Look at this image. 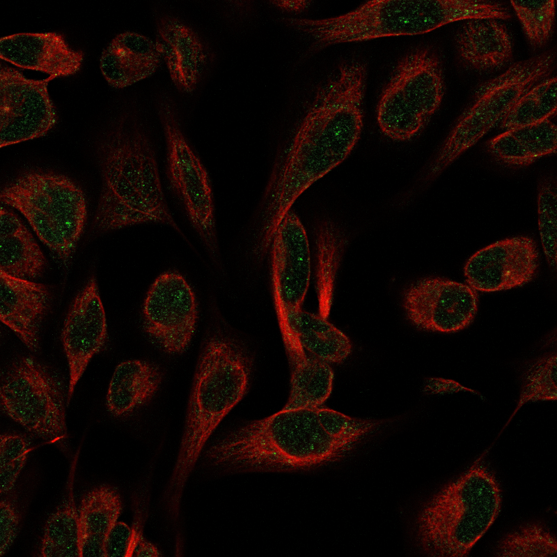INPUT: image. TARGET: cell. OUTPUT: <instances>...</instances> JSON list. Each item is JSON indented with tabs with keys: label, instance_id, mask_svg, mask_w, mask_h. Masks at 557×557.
Listing matches in <instances>:
<instances>
[{
	"label": "cell",
	"instance_id": "obj_6",
	"mask_svg": "<svg viewBox=\"0 0 557 557\" xmlns=\"http://www.w3.org/2000/svg\"><path fill=\"white\" fill-rule=\"evenodd\" d=\"M0 198L19 211L56 259L68 265L87 214L84 194L76 184L63 175L27 171L2 189Z\"/></svg>",
	"mask_w": 557,
	"mask_h": 557
},
{
	"label": "cell",
	"instance_id": "obj_24",
	"mask_svg": "<svg viewBox=\"0 0 557 557\" xmlns=\"http://www.w3.org/2000/svg\"><path fill=\"white\" fill-rule=\"evenodd\" d=\"M162 372L156 365L143 360H128L114 370L106 404L115 416H125L150 400L157 391Z\"/></svg>",
	"mask_w": 557,
	"mask_h": 557
},
{
	"label": "cell",
	"instance_id": "obj_7",
	"mask_svg": "<svg viewBox=\"0 0 557 557\" xmlns=\"http://www.w3.org/2000/svg\"><path fill=\"white\" fill-rule=\"evenodd\" d=\"M555 52H546L517 61L503 72L484 81L471 104L461 113L432 165L436 173L500 125L515 104L538 83L550 77Z\"/></svg>",
	"mask_w": 557,
	"mask_h": 557
},
{
	"label": "cell",
	"instance_id": "obj_19",
	"mask_svg": "<svg viewBox=\"0 0 557 557\" xmlns=\"http://www.w3.org/2000/svg\"><path fill=\"white\" fill-rule=\"evenodd\" d=\"M155 42L175 86L182 93H192L207 61L201 38L180 19L166 15L157 22Z\"/></svg>",
	"mask_w": 557,
	"mask_h": 557
},
{
	"label": "cell",
	"instance_id": "obj_1",
	"mask_svg": "<svg viewBox=\"0 0 557 557\" xmlns=\"http://www.w3.org/2000/svg\"><path fill=\"white\" fill-rule=\"evenodd\" d=\"M378 424L322 406L282 409L230 432L207 454L213 464L229 468L310 469L342 459Z\"/></svg>",
	"mask_w": 557,
	"mask_h": 557
},
{
	"label": "cell",
	"instance_id": "obj_32",
	"mask_svg": "<svg viewBox=\"0 0 557 557\" xmlns=\"http://www.w3.org/2000/svg\"><path fill=\"white\" fill-rule=\"evenodd\" d=\"M556 361L554 352L544 355L526 366L521 377L519 398L510 419L526 403L556 400Z\"/></svg>",
	"mask_w": 557,
	"mask_h": 557
},
{
	"label": "cell",
	"instance_id": "obj_10",
	"mask_svg": "<svg viewBox=\"0 0 557 557\" xmlns=\"http://www.w3.org/2000/svg\"><path fill=\"white\" fill-rule=\"evenodd\" d=\"M159 116L166 141L171 184L183 201L192 225L215 252L213 195L206 169L185 139L169 102L161 104Z\"/></svg>",
	"mask_w": 557,
	"mask_h": 557
},
{
	"label": "cell",
	"instance_id": "obj_39",
	"mask_svg": "<svg viewBox=\"0 0 557 557\" xmlns=\"http://www.w3.org/2000/svg\"><path fill=\"white\" fill-rule=\"evenodd\" d=\"M271 3L281 10L288 12H299L310 6L308 1H273Z\"/></svg>",
	"mask_w": 557,
	"mask_h": 557
},
{
	"label": "cell",
	"instance_id": "obj_27",
	"mask_svg": "<svg viewBox=\"0 0 557 557\" xmlns=\"http://www.w3.org/2000/svg\"><path fill=\"white\" fill-rule=\"evenodd\" d=\"M278 301L286 320L303 347L327 363L343 362L350 354L352 344L347 336L321 315L301 308L286 309Z\"/></svg>",
	"mask_w": 557,
	"mask_h": 557
},
{
	"label": "cell",
	"instance_id": "obj_18",
	"mask_svg": "<svg viewBox=\"0 0 557 557\" xmlns=\"http://www.w3.org/2000/svg\"><path fill=\"white\" fill-rule=\"evenodd\" d=\"M280 330L291 368L290 392L283 409L322 406L331 394L334 379L329 363L306 351L274 301Z\"/></svg>",
	"mask_w": 557,
	"mask_h": 557
},
{
	"label": "cell",
	"instance_id": "obj_16",
	"mask_svg": "<svg viewBox=\"0 0 557 557\" xmlns=\"http://www.w3.org/2000/svg\"><path fill=\"white\" fill-rule=\"evenodd\" d=\"M271 245L274 298L286 309L301 308L310 283L311 253L305 228L291 210Z\"/></svg>",
	"mask_w": 557,
	"mask_h": 557
},
{
	"label": "cell",
	"instance_id": "obj_4",
	"mask_svg": "<svg viewBox=\"0 0 557 557\" xmlns=\"http://www.w3.org/2000/svg\"><path fill=\"white\" fill-rule=\"evenodd\" d=\"M251 369L250 355L235 340L216 335L207 341L196 368L185 432L170 482L172 501L179 502L207 440L246 394Z\"/></svg>",
	"mask_w": 557,
	"mask_h": 557
},
{
	"label": "cell",
	"instance_id": "obj_30",
	"mask_svg": "<svg viewBox=\"0 0 557 557\" xmlns=\"http://www.w3.org/2000/svg\"><path fill=\"white\" fill-rule=\"evenodd\" d=\"M556 77L544 79L519 98L501 123V127L508 130L549 119L556 113Z\"/></svg>",
	"mask_w": 557,
	"mask_h": 557
},
{
	"label": "cell",
	"instance_id": "obj_21",
	"mask_svg": "<svg viewBox=\"0 0 557 557\" xmlns=\"http://www.w3.org/2000/svg\"><path fill=\"white\" fill-rule=\"evenodd\" d=\"M161 60L155 41L125 31L116 35L104 49L100 66L110 85L123 88L152 75Z\"/></svg>",
	"mask_w": 557,
	"mask_h": 557
},
{
	"label": "cell",
	"instance_id": "obj_13",
	"mask_svg": "<svg viewBox=\"0 0 557 557\" xmlns=\"http://www.w3.org/2000/svg\"><path fill=\"white\" fill-rule=\"evenodd\" d=\"M477 291L454 281L428 277L411 284L404 295L407 318L416 327L453 333L471 324L478 311Z\"/></svg>",
	"mask_w": 557,
	"mask_h": 557
},
{
	"label": "cell",
	"instance_id": "obj_29",
	"mask_svg": "<svg viewBox=\"0 0 557 557\" xmlns=\"http://www.w3.org/2000/svg\"><path fill=\"white\" fill-rule=\"evenodd\" d=\"M316 285L321 310L327 315L331 301L336 275L347 243L343 232L330 220L323 221L316 235Z\"/></svg>",
	"mask_w": 557,
	"mask_h": 557
},
{
	"label": "cell",
	"instance_id": "obj_28",
	"mask_svg": "<svg viewBox=\"0 0 557 557\" xmlns=\"http://www.w3.org/2000/svg\"><path fill=\"white\" fill-rule=\"evenodd\" d=\"M42 557H81L79 509L72 484L68 496L48 517L41 542Z\"/></svg>",
	"mask_w": 557,
	"mask_h": 557
},
{
	"label": "cell",
	"instance_id": "obj_26",
	"mask_svg": "<svg viewBox=\"0 0 557 557\" xmlns=\"http://www.w3.org/2000/svg\"><path fill=\"white\" fill-rule=\"evenodd\" d=\"M0 271L31 279L43 272L46 260L31 233L12 212L1 207Z\"/></svg>",
	"mask_w": 557,
	"mask_h": 557
},
{
	"label": "cell",
	"instance_id": "obj_37",
	"mask_svg": "<svg viewBox=\"0 0 557 557\" xmlns=\"http://www.w3.org/2000/svg\"><path fill=\"white\" fill-rule=\"evenodd\" d=\"M132 528L117 521L109 532L104 544V557H128Z\"/></svg>",
	"mask_w": 557,
	"mask_h": 557
},
{
	"label": "cell",
	"instance_id": "obj_2",
	"mask_svg": "<svg viewBox=\"0 0 557 557\" xmlns=\"http://www.w3.org/2000/svg\"><path fill=\"white\" fill-rule=\"evenodd\" d=\"M366 74L364 63L346 61L317 88L272 174L283 196L297 200L350 154L363 129Z\"/></svg>",
	"mask_w": 557,
	"mask_h": 557
},
{
	"label": "cell",
	"instance_id": "obj_23",
	"mask_svg": "<svg viewBox=\"0 0 557 557\" xmlns=\"http://www.w3.org/2000/svg\"><path fill=\"white\" fill-rule=\"evenodd\" d=\"M122 510L116 487L102 485L84 495L79 508L81 557H104L106 539Z\"/></svg>",
	"mask_w": 557,
	"mask_h": 557
},
{
	"label": "cell",
	"instance_id": "obj_33",
	"mask_svg": "<svg viewBox=\"0 0 557 557\" xmlns=\"http://www.w3.org/2000/svg\"><path fill=\"white\" fill-rule=\"evenodd\" d=\"M511 6L530 43L544 45L550 38L555 19V1H512Z\"/></svg>",
	"mask_w": 557,
	"mask_h": 557
},
{
	"label": "cell",
	"instance_id": "obj_9",
	"mask_svg": "<svg viewBox=\"0 0 557 557\" xmlns=\"http://www.w3.org/2000/svg\"><path fill=\"white\" fill-rule=\"evenodd\" d=\"M1 407L26 431L48 443L67 437L62 382L45 365L21 357L3 372Z\"/></svg>",
	"mask_w": 557,
	"mask_h": 557
},
{
	"label": "cell",
	"instance_id": "obj_14",
	"mask_svg": "<svg viewBox=\"0 0 557 557\" xmlns=\"http://www.w3.org/2000/svg\"><path fill=\"white\" fill-rule=\"evenodd\" d=\"M539 265L536 242L517 236L493 243L474 253L464 267L467 284L476 291L492 292L524 285Z\"/></svg>",
	"mask_w": 557,
	"mask_h": 557
},
{
	"label": "cell",
	"instance_id": "obj_5",
	"mask_svg": "<svg viewBox=\"0 0 557 557\" xmlns=\"http://www.w3.org/2000/svg\"><path fill=\"white\" fill-rule=\"evenodd\" d=\"M483 453L421 508L416 521L418 545L437 557L469 556L501 509L502 490Z\"/></svg>",
	"mask_w": 557,
	"mask_h": 557
},
{
	"label": "cell",
	"instance_id": "obj_3",
	"mask_svg": "<svg viewBox=\"0 0 557 557\" xmlns=\"http://www.w3.org/2000/svg\"><path fill=\"white\" fill-rule=\"evenodd\" d=\"M100 153L102 189L96 229L153 222L180 230L166 203L155 155L143 132L116 129L101 143Z\"/></svg>",
	"mask_w": 557,
	"mask_h": 557
},
{
	"label": "cell",
	"instance_id": "obj_38",
	"mask_svg": "<svg viewBox=\"0 0 557 557\" xmlns=\"http://www.w3.org/2000/svg\"><path fill=\"white\" fill-rule=\"evenodd\" d=\"M157 549L145 540L142 531L137 524L132 527V537L128 557L131 556H159Z\"/></svg>",
	"mask_w": 557,
	"mask_h": 557
},
{
	"label": "cell",
	"instance_id": "obj_35",
	"mask_svg": "<svg viewBox=\"0 0 557 557\" xmlns=\"http://www.w3.org/2000/svg\"><path fill=\"white\" fill-rule=\"evenodd\" d=\"M31 450L23 436L4 434L0 440L1 494L10 492L22 470Z\"/></svg>",
	"mask_w": 557,
	"mask_h": 557
},
{
	"label": "cell",
	"instance_id": "obj_15",
	"mask_svg": "<svg viewBox=\"0 0 557 557\" xmlns=\"http://www.w3.org/2000/svg\"><path fill=\"white\" fill-rule=\"evenodd\" d=\"M107 338L104 308L97 281L92 277L74 299L61 331L69 368L68 403L89 361L102 349Z\"/></svg>",
	"mask_w": 557,
	"mask_h": 557
},
{
	"label": "cell",
	"instance_id": "obj_36",
	"mask_svg": "<svg viewBox=\"0 0 557 557\" xmlns=\"http://www.w3.org/2000/svg\"><path fill=\"white\" fill-rule=\"evenodd\" d=\"M0 528V556L6 553L15 540L19 524V517L15 505L8 500H1Z\"/></svg>",
	"mask_w": 557,
	"mask_h": 557
},
{
	"label": "cell",
	"instance_id": "obj_22",
	"mask_svg": "<svg viewBox=\"0 0 557 557\" xmlns=\"http://www.w3.org/2000/svg\"><path fill=\"white\" fill-rule=\"evenodd\" d=\"M462 59L479 71L499 70L512 58L513 48L506 26L496 18L466 20L456 35Z\"/></svg>",
	"mask_w": 557,
	"mask_h": 557
},
{
	"label": "cell",
	"instance_id": "obj_12",
	"mask_svg": "<svg viewBox=\"0 0 557 557\" xmlns=\"http://www.w3.org/2000/svg\"><path fill=\"white\" fill-rule=\"evenodd\" d=\"M54 78L29 79L1 64V148L44 136L55 125L56 113L47 89L49 81Z\"/></svg>",
	"mask_w": 557,
	"mask_h": 557
},
{
	"label": "cell",
	"instance_id": "obj_8",
	"mask_svg": "<svg viewBox=\"0 0 557 557\" xmlns=\"http://www.w3.org/2000/svg\"><path fill=\"white\" fill-rule=\"evenodd\" d=\"M445 89L442 63L429 47H418L398 63L377 109L381 132L394 140L417 135L440 107Z\"/></svg>",
	"mask_w": 557,
	"mask_h": 557
},
{
	"label": "cell",
	"instance_id": "obj_17",
	"mask_svg": "<svg viewBox=\"0 0 557 557\" xmlns=\"http://www.w3.org/2000/svg\"><path fill=\"white\" fill-rule=\"evenodd\" d=\"M0 56L16 66L56 78L77 72L84 53L70 47L56 32H22L1 38Z\"/></svg>",
	"mask_w": 557,
	"mask_h": 557
},
{
	"label": "cell",
	"instance_id": "obj_20",
	"mask_svg": "<svg viewBox=\"0 0 557 557\" xmlns=\"http://www.w3.org/2000/svg\"><path fill=\"white\" fill-rule=\"evenodd\" d=\"M0 315L29 350L39 348L40 328L49 306L48 288L0 271Z\"/></svg>",
	"mask_w": 557,
	"mask_h": 557
},
{
	"label": "cell",
	"instance_id": "obj_31",
	"mask_svg": "<svg viewBox=\"0 0 557 557\" xmlns=\"http://www.w3.org/2000/svg\"><path fill=\"white\" fill-rule=\"evenodd\" d=\"M495 551L496 556L503 557H556L557 541L545 526L526 524L505 535Z\"/></svg>",
	"mask_w": 557,
	"mask_h": 557
},
{
	"label": "cell",
	"instance_id": "obj_34",
	"mask_svg": "<svg viewBox=\"0 0 557 557\" xmlns=\"http://www.w3.org/2000/svg\"><path fill=\"white\" fill-rule=\"evenodd\" d=\"M556 189L552 181L546 180L538 194V223L542 248L551 268L556 267Z\"/></svg>",
	"mask_w": 557,
	"mask_h": 557
},
{
	"label": "cell",
	"instance_id": "obj_25",
	"mask_svg": "<svg viewBox=\"0 0 557 557\" xmlns=\"http://www.w3.org/2000/svg\"><path fill=\"white\" fill-rule=\"evenodd\" d=\"M556 146V125L549 119L505 130L487 143L489 152L496 159L517 166L528 165L555 153Z\"/></svg>",
	"mask_w": 557,
	"mask_h": 557
},
{
	"label": "cell",
	"instance_id": "obj_11",
	"mask_svg": "<svg viewBox=\"0 0 557 557\" xmlns=\"http://www.w3.org/2000/svg\"><path fill=\"white\" fill-rule=\"evenodd\" d=\"M198 319L194 292L180 274L166 272L153 282L143 307V327L150 340L169 354L189 347Z\"/></svg>",
	"mask_w": 557,
	"mask_h": 557
}]
</instances>
